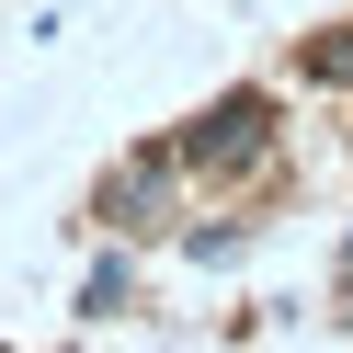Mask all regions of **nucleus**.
<instances>
[{"label": "nucleus", "instance_id": "1", "mask_svg": "<svg viewBox=\"0 0 353 353\" xmlns=\"http://www.w3.org/2000/svg\"><path fill=\"white\" fill-rule=\"evenodd\" d=\"M251 137H262V103H216L194 125V160H251Z\"/></svg>", "mask_w": 353, "mask_h": 353}]
</instances>
